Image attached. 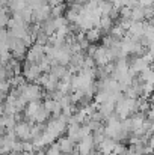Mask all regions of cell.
Masks as SVG:
<instances>
[{
    "mask_svg": "<svg viewBox=\"0 0 154 155\" xmlns=\"http://www.w3.org/2000/svg\"><path fill=\"white\" fill-rule=\"evenodd\" d=\"M21 95L27 100V103H30V101H41V98H43V87L39 86V84H36V83H26V84H23L21 87Z\"/></svg>",
    "mask_w": 154,
    "mask_h": 155,
    "instance_id": "6da1fadb",
    "label": "cell"
},
{
    "mask_svg": "<svg viewBox=\"0 0 154 155\" xmlns=\"http://www.w3.org/2000/svg\"><path fill=\"white\" fill-rule=\"evenodd\" d=\"M21 74H23V77H24L27 81L33 83V81H35L43 72H41V69H39V65H36V63H29L27 60H24V65H23Z\"/></svg>",
    "mask_w": 154,
    "mask_h": 155,
    "instance_id": "7a4b0ae2",
    "label": "cell"
},
{
    "mask_svg": "<svg viewBox=\"0 0 154 155\" xmlns=\"http://www.w3.org/2000/svg\"><path fill=\"white\" fill-rule=\"evenodd\" d=\"M32 125H33V122H30V120H24V119H23V120H18L17 125H15V128H14V131H15V134H17V139H20V140H23V142L30 140Z\"/></svg>",
    "mask_w": 154,
    "mask_h": 155,
    "instance_id": "3957f363",
    "label": "cell"
},
{
    "mask_svg": "<svg viewBox=\"0 0 154 155\" xmlns=\"http://www.w3.org/2000/svg\"><path fill=\"white\" fill-rule=\"evenodd\" d=\"M46 56L44 53V45H39V44H33L29 47V50L26 53V60L29 63H39L43 60V57Z\"/></svg>",
    "mask_w": 154,
    "mask_h": 155,
    "instance_id": "277c9868",
    "label": "cell"
},
{
    "mask_svg": "<svg viewBox=\"0 0 154 155\" xmlns=\"http://www.w3.org/2000/svg\"><path fill=\"white\" fill-rule=\"evenodd\" d=\"M94 148H95V142H94L92 134L83 137V139L77 143V151H79L80 155H91L94 152Z\"/></svg>",
    "mask_w": 154,
    "mask_h": 155,
    "instance_id": "5b68a950",
    "label": "cell"
},
{
    "mask_svg": "<svg viewBox=\"0 0 154 155\" xmlns=\"http://www.w3.org/2000/svg\"><path fill=\"white\" fill-rule=\"evenodd\" d=\"M51 17V8L46 3V5H41V6H38V8H35L33 9V23H38V24H41V23H44L47 18H50Z\"/></svg>",
    "mask_w": 154,
    "mask_h": 155,
    "instance_id": "8992f818",
    "label": "cell"
},
{
    "mask_svg": "<svg viewBox=\"0 0 154 155\" xmlns=\"http://www.w3.org/2000/svg\"><path fill=\"white\" fill-rule=\"evenodd\" d=\"M57 146L62 154H71L74 151V142L67 136V137H59L57 139Z\"/></svg>",
    "mask_w": 154,
    "mask_h": 155,
    "instance_id": "52a82bcc",
    "label": "cell"
},
{
    "mask_svg": "<svg viewBox=\"0 0 154 155\" xmlns=\"http://www.w3.org/2000/svg\"><path fill=\"white\" fill-rule=\"evenodd\" d=\"M115 146H116V140H115V139H110V137H106L101 143L98 145V149H100L104 155H109L115 151Z\"/></svg>",
    "mask_w": 154,
    "mask_h": 155,
    "instance_id": "ba28073f",
    "label": "cell"
},
{
    "mask_svg": "<svg viewBox=\"0 0 154 155\" xmlns=\"http://www.w3.org/2000/svg\"><path fill=\"white\" fill-rule=\"evenodd\" d=\"M50 74H53L54 77H57L59 80H62L63 77H67L70 74V69L65 68V65H60V63H54L50 69Z\"/></svg>",
    "mask_w": 154,
    "mask_h": 155,
    "instance_id": "9c48e42d",
    "label": "cell"
},
{
    "mask_svg": "<svg viewBox=\"0 0 154 155\" xmlns=\"http://www.w3.org/2000/svg\"><path fill=\"white\" fill-rule=\"evenodd\" d=\"M17 122L18 120H17L15 114H3L2 119H0V124H2V127L5 130H14L15 125H17Z\"/></svg>",
    "mask_w": 154,
    "mask_h": 155,
    "instance_id": "30bf717a",
    "label": "cell"
},
{
    "mask_svg": "<svg viewBox=\"0 0 154 155\" xmlns=\"http://www.w3.org/2000/svg\"><path fill=\"white\" fill-rule=\"evenodd\" d=\"M41 29L49 35V36H51V35H54V32L57 30V26H56V20L53 18V17H50V18H47L44 23H41Z\"/></svg>",
    "mask_w": 154,
    "mask_h": 155,
    "instance_id": "8fae6325",
    "label": "cell"
},
{
    "mask_svg": "<svg viewBox=\"0 0 154 155\" xmlns=\"http://www.w3.org/2000/svg\"><path fill=\"white\" fill-rule=\"evenodd\" d=\"M85 36L89 42H97L101 38V29L100 27H92V29L85 32Z\"/></svg>",
    "mask_w": 154,
    "mask_h": 155,
    "instance_id": "7c38bea8",
    "label": "cell"
},
{
    "mask_svg": "<svg viewBox=\"0 0 154 155\" xmlns=\"http://www.w3.org/2000/svg\"><path fill=\"white\" fill-rule=\"evenodd\" d=\"M49 41H50V36H49L43 29H39V32H38V33H36V36H35V44L47 45V44H49Z\"/></svg>",
    "mask_w": 154,
    "mask_h": 155,
    "instance_id": "4fadbf2b",
    "label": "cell"
},
{
    "mask_svg": "<svg viewBox=\"0 0 154 155\" xmlns=\"http://www.w3.org/2000/svg\"><path fill=\"white\" fill-rule=\"evenodd\" d=\"M112 23H113V20L109 15H101L97 27H100L101 30H109V29H112Z\"/></svg>",
    "mask_w": 154,
    "mask_h": 155,
    "instance_id": "5bb4252c",
    "label": "cell"
},
{
    "mask_svg": "<svg viewBox=\"0 0 154 155\" xmlns=\"http://www.w3.org/2000/svg\"><path fill=\"white\" fill-rule=\"evenodd\" d=\"M63 12H65V6L60 3L54 8H51V17L53 18H59V17H63Z\"/></svg>",
    "mask_w": 154,
    "mask_h": 155,
    "instance_id": "9a60e30c",
    "label": "cell"
},
{
    "mask_svg": "<svg viewBox=\"0 0 154 155\" xmlns=\"http://www.w3.org/2000/svg\"><path fill=\"white\" fill-rule=\"evenodd\" d=\"M139 6L141 8H150V6H154V0H138Z\"/></svg>",
    "mask_w": 154,
    "mask_h": 155,
    "instance_id": "2e32d148",
    "label": "cell"
},
{
    "mask_svg": "<svg viewBox=\"0 0 154 155\" xmlns=\"http://www.w3.org/2000/svg\"><path fill=\"white\" fill-rule=\"evenodd\" d=\"M46 3H47L50 8H54V6L60 5V3H62V0H46Z\"/></svg>",
    "mask_w": 154,
    "mask_h": 155,
    "instance_id": "e0dca14e",
    "label": "cell"
},
{
    "mask_svg": "<svg viewBox=\"0 0 154 155\" xmlns=\"http://www.w3.org/2000/svg\"><path fill=\"white\" fill-rule=\"evenodd\" d=\"M147 119L148 120H153L154 122V105L150 107V110H148V113H147Z\"/></svg>",
    "mask_w": 154,
    "mask_h": 155,
    "instance_id": "ac0fdd59",
    "label": "cell"
},
{
    "mask_svg": "<svg viewBox=\"0 0 154 155\" xmlns=\"http://www.w3.org/2000/svg\"><path fill=\"white\" fill-rule=\"evenodd\" d=\"M2 66H3V62H2V59H0V68H2Z\"/></svg>",
    "mask_w": 154,
    "mask_h": 155,
    "instance_id": "d6986e66",
    "label": "cell"
},
{
    "mask_svg": "<svg viewBox=\"0 0 154 155\" xmlns=\"http://www.w3.org/2000/svg\"><path fill=\"white\" fill-rule=\"evenodd\" d=\"M109 155H116V154H115V152H112V154H109Z\"/></svg>",
    "mask_w": 154,
    "mask_h": 155,
    "instance_id": "ffe728a7",
    "label": "cell"
}]
</instances>
